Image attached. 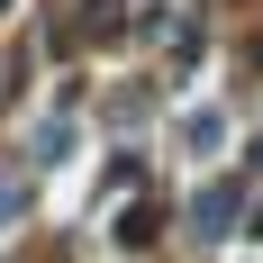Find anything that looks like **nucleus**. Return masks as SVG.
<instances>
[{
	"mask_svg": "<svg viewBox=\"0 0 263 263\" xmlns=\"http://www.w3.org/2000/svg\"><path fill=\"white\" fill-rule=\"evenodd\" d=\"M109 236H118V245H145V236H155V209H118V218H109Z\"/></svg>",
	"mask_w": 263,
	"mask_h": 263,
	"instance_id": "obj_1",
	"label": "nucleus"
}]
</instances>
